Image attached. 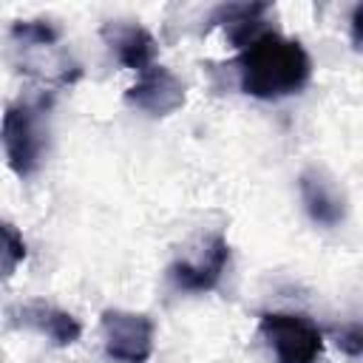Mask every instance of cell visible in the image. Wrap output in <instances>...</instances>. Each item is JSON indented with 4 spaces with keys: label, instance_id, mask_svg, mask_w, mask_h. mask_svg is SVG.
Here are the masks:
<instances>
[{
    "label": "cell",
    "instance_id": "6da1fadb",
    "mask_svg": "<svg viewBox=\"0 0 363 363\" xmlns=\"http://www.w3.org/2000/svg\"><path fill=\"white\" fill-rule=\"evenodd\" d=\"M238 85L255 99H284L298 94L312 77V60L298 40L278 31L258 34L238 54Z\"/></svg>",
    "mask_w": 363,
    "mask_h": 363
},
{
    "label": "cell",
    "instance_id": "7a4b0ae2",
    "mask_svg": "<svg viewBox=\"0 0 363 363\" xmlns=\"http://www.w3.org/2000/svg\"><path fill=\"white\" fill-rule=\"evenodd\" d=\"M258 329L278 363H318L323 352V335L306 315L264 312Z\"/></svg>",
    "mask_w": 363,
    "mask_h": 363
},
{
    "label": "cell",
    "instance_id": "3957f363",
    "mask_svg": "<svg viewBox=\"0 0 363 363\" xmlns=\"http://www.w3.org/2000/svg\"><path fill=\"white\" fill-rule=\"evenodd\" d=\"M3 150L17 176H31L43 159L40 111L31 105H9L3 116Z\"/></svg>",
    "mask_w": 363,
    "mask_h": 363
},
{
    "label": "cell",
    "instance_id": "277c9868",
    "mask_svg": "<svg viewBox=\"0 0 363 363\" xmlns=\"http://www.w3.org/2000/svg\"><path fill=\"white\" fill-rule=\"evenodd\" d=\"M105 352L122 363H145L153 352V320L142 312L105 309L102 312Z\"/></svg>",
    "mask_w": 363,
    "mask_h": 363
},
{
    "label": "cell",
    "instance_id": "5b68a950",
    "mask_svg": "<svg viewBox=\"0 0 363 363\" xmlns=\"http://www.w3.org/2000/svg\"><path fill=\"white\" fill-rule=\"evenodd\" d=\"M125 99L150 116H167L184 105V82L164 65H153L136 77Z\"/></svg>",
    "mask_w": 363,
    "mask_h": 363
},
{
    "label": "cell",
    "instance_id": "8992f818",
    "mask_svg": "<svg viewBox=\"0 0 363 363\" xmlns=\"http://www.w3.org/2000/svg\"><path fill=\"white\" fill-rule=\"evenodd\" d=\"M227 258H230L227 238L224 235H213V238H207V244L201 247V252L196 258L176 261L170 267V278L184 292H210L221 281Z\"/></svg>",
    "mask_w": 363,
    "mask_h": 363
},
{
    "label": "cell",
    "instance_id": "52a82bcc",
    "mask_svg": "<svg viewBox=\"0 0 363 363\" xmlns=\"http://www.w3.org/2000/svg\"><path fill=\"white\" fill-rule=\"evenodd\" d=\"M105 40L111 45V51L116 54V60L142 74L147 68H153V57H156V40L150 37V31H145L142 26H128V23H111L105 26Z\"/></svg>",
    "mask_w": 363,
    "mask_h": 363
},
{
    "label": "cell",
    "instance_id": "ba28073f",
    "mask_svg": "<svg viewBox=\"0 0 363 363\" xmlns=\"http://www.w3.org/2000/svg\"><path fill=\"white\" fill-rule=\"evenodd\" d=\"M298 187H301V199H303L312 221H318L323 227H335L343 221V213H346L343 193L332 184V179H326L320 170H306V173H301Z\"/></svg>",
    "mask_w": 363,
    "mask_h": 363
},
{
    "label": "cell",
    "instance_id": "9c48e42d",
    "mask_svg": "<svg viewBox=\"0 0 363 363\" xmlns=\"http://www.w3.org/2000/svg\"><path fill=\"white\" fill-rule=\"evenodd\" d=\"M20 315H23L26 326H34L37 332H43L57 346H71L82 335V326L71 312H62V309L48 306V303H28L20 309Z\"/></svg>",
    "mask_w": 363,
    "mask_h": 363
},
{
    "label": "cell",
    "instance_id": "30bf717a",
    "mask_svg": "<svg viewBox=\"0 0 363 363\" xmlns=\"http://www.w3.org/2000/svg\"><path fill=\"white\" fill-rule=\"evenodd\" d=\"M267 11H269L267 3H233V6H221L213 23H221L227 28V37L233 45L247 48L258 34H264L258 31V26H261V14Z\"/></svg>",
    "mask_w": 363,
    "mask_h": 363
},
{
    "label": "cell",
    "instance_id": "8fae6325",
    "mask_svg": "<svg viewBox=\"0 0 363 363\" xmlns=\"http://www.w3.org/2000/svg\"><path fill=\"white\" fill-rule=\"evenodd\" d=\"M23 258H26L23 235L14 230V224H3V272L11 275Z\"/></svg>",
    "mask_w": 363,
    "mask_h": 363
},
{
    "label": "cell",
    "instance_id": "7c38bea8",
    "mask_svg": "<svg viewBox=\"0 0 363 363\" xmlns=\"http://www.w3.org/2000/svg\"><path fill=\"white\" fill-rule=\"evenodd\" d=\"M335 343L343 354L360 357L363 354V323H349V326L335 329Z\"/></svg>",
    "mask_w": 363,
    "mask_h": 363
},
{
    "label": "cell",
    "instance_id": "4fadbf2b",
    "mask_svg": "<svg viewBox=\"0 0 363 363\" xmlns=\"http://www.w3.org/2000/svg\"><path fill=\"white\" fill-rule=\"evenodd\" d=\"M352 45L363 51V3L352 11Z\"/></svg>",
    "mask_w": 363,
    "mask_h": 363
}]
</instances>
